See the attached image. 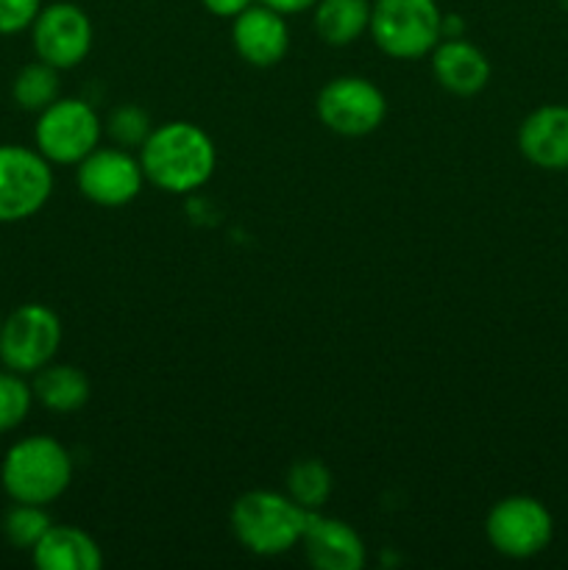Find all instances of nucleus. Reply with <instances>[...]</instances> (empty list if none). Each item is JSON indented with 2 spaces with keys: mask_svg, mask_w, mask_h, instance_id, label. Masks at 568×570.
I'll return each mask as SVG.
<instances>
[{
  "mask_svg": "<svg viewBox=\"0 0 568 570\" xmlns=\"http://www.w3.org/2000/svg\"><path fill=\"white\" fill-rule=\"evenodd\" d=\"M334 479L332 471L321 460H298L290 465L284 476V493L298 507L310 512H323L329 495H332Z\"/></svg>",
  "mask_w": 568,
  "mask_h": 570,
  "instance_id": "aec40b11",
  "label": "nucleus"
},
{
  "mask_svg": "<svg viewBox=\"0 0 568 570\" xmlns=\"http://www.w3.org/2000/svg\"><path fill=\"white\" fill-rule=\"evenodd\" d=\"M429 65H432L434 81L457 98L479 95L490 83V59L466 37L440 39L429 53Z\"/></svg>",
  "mask_w": 568,
  "mask_h": 570,
  "instance_id": "2eb2a0df",
  "label": "nucleus"
},
{
  "mask_svg": "<svg viewBox=\"0 0 568 570\" xmlns=\"http://www.w3.org/2000/svg\"><path fill=\"white\" fill-rule=\"evenodd\" d=\"M37 148L0 145V223L39 215L53 195V170Z\"/></svg>",
  "mask_w": 568,
  "mask_h": 570,
  "instance_id": "1a4fd4ad",
  "label": "nucleus"
},
{
  "mask_svg": "<svg viewBox=\"0 0 568 570\" xmlns=\"http://www.w3.org/2000/svg\"><path fill=\"white\" fill-rule=\"evenodd\" d=\"M259 3L271 6L273 11H278V14L284 17H293V14H304V11L315 9L317 0H259Z\"/></svg>",
  "mask_w": 568,
  "mask_h": 570,
  "instance_id": "a878e982",
  "label": "nucleus"
},
{
  "mask_svg": "<svg viewBox=\"0 0 568 570\" xmlns=\"http://www.w3.org/2000/svg\"><path fill=\"white\" fill-rule=\"evenodd\" d=\"M37 59L48 61L56 70H72L89 56L95 42V28L87 11L70 0H56L39 9L37 20L28 28Z\"/></svg>",
  "mask_w": 568,
  "mask_h": 570,
  "instance_id": "9d476101",
  "label": "nucleus"
},
{
  "mask_svg": "<svg viewBox=\"0 0 568 570\" xmlns=\"http://www.w3.org/2000/svg\"><path fill=\"white\" fill-rule=\"evenodd\" d=\"M145 181L167 195H189L217 170V148L209 134L189 120L154 126L137 150Z\"/></svg>",
  "mask_w": 568,
  "mask_h": 570,
  "instance_id": "f257e3e1",
  "label": "nucleus"
},
{
  "mask_svg": "<svg viewBox=\"0 0 568 570\" xmlns=\"http://www.w3.org/2000/svg\"><path fill=\"white\" fill-rule=\"evenodd\" d=\"M312 512L278 490H248L228 512L234 538L256 557H282L301 546Z\"/></svg>",
  "mask_w": 568,
  "mask_h": 570,
  "instance_id": "f03ea898",
  "label": "nucleus"
},
{
  "mask_svg": "<svg viewBox=\"0 0 568 570\" xmlns=\"http://www.w3.org/2000/svg\"><path fill=\"white\" fill-rule=\"evenodd\" d=\"M0 326H3V315H0Z\"/></svg>",
  "mask_w": 568,
  "mask_h": 570,
  "instance_id": "bb28decb",
  "label": "nucleus"
},
{
  "mask_svg": "<svg viewBox=\"0 0 568 570\" xmlns=\"http://www.w3.org/2000/svg\"><path fill=\"white\" fill-rule=\"evenodd\" d=\"M39 9H42V0H0V37L28 31Z\"/></svg>",
  "mask_w": 568,
  "mask_h": 570,
  "instance_id": "b1692460",
  "label": "nucleus"
},
{
  "mask_svg": "<svg viewBox=\"0 0 568 570\" xmlns=\"http://www.w3.org/2000/svg\"><path fill=\"white\" fill-rule=\"evenodd\" d=\"M0 484L17 504H53L72 484L70 451L50 434L17 440L3 456Z\"/></svg>",
  "mask_w": 568,
  "mask_h": 570,
  "instance_id": "7ed1b4c3",
  "label": "nucleus"
},
{
  "mask_svg": "<svg viewBox=\"0 0 568 570\" xmlns=\"http://www.w3.org/2000/svg\"><path fill=\"white\" fill-rule=\"evenodd\" d=\"M76 184L78 193L95 206L104 209H120L137 200L143 193L145 173L139 165V156L131 150L117 148V145H98L87 159L76 165Z\"/></svg>",
  "mask_w": 568,
  "mask_h": 570,
  "instance_id": "9b49d317",
  "label": "nucleus"
},
{
  "mask_svg": "<svg viewBox=\"0 0 568 570\" xmlns=\"http://www.w3.org/2000/svg\"><path fill=\"white\" fill-rule=\"evenodd\" d=\"M317 120L337 137H368L388 117V98L365 76H337L323 83L315 100Z\"/></svg>",
  "mask_w": 568,
  "mask_h": 570,
  "instance_id": "6e6552de",
  "label": "nucleus"
},
{
  "mask_svg": "<svg viewBox=\"0 0 568 570\" xmlns=\"http://www.w3.org/2000/svg\"><path fill=\"white\" fill-rule=\"evenodd\" d=\"M306 562L317 570H362L368 562L365 540L351 523L312 512L310 527L301 540Z\"/></svg>",
  "mask_w": 568,
  "mask_h": 570,
  "instance_id": "ddd939ff",
  "label": "nucleus"
},
{
  "mask_svg": "<svg viewBox=\"0 0 568 570\" xmlns=\"http://www.w3.org/2000/svg\"><path fill=\"white\" fill-rule=\"evenodd\" d=\"M33 401L45 406L56 415H72V412L84 410L92 393L87 373L67 362H50L42 371L33 373Z\"/></svg>",
  "mask_w": 568,
  "mask_h": 570,
  "instance_id": "f3484780",
  "label": "nucleus"
},
{
  "mask_svg": "<svg viewBox=\"0 0 568 570\" xmlns=\"http://www.w3.org/2000/svg\"><path fill=\"white\" fill-rule=\"evenodd\" d=\"M518 150L540 170H568V106L543 104L518 126Z\"/></svg>",
  "mask_w": 568,
  "mask_h": 570,
  "instance_id": "4468645a",
  "label": "nucleus"
},
{
  "mask_svg": "<svg viewBox=\"0 0 568 570\" xmlns=\"http://www.w3.org/2000/svg\"><path fill=\"white\" fill-rule=\"evenodd\" d=\"M204 9L209 11L212 17H221V20H234L237 14H243L248 6H254L256 0H200Z\"/></svg>",
  "mask_w": 568,
  "mask_h": 570,
  "instance_id": "393cba45",
  "label": "nucleus"
},
{
  "mask_svg": "<svg viewBox=\"0 0 568 570\" xmlns=\"http://www.w3.org/2000/svg\"><path fill=\"white\" fill-rule=\"evenodd\" d=\"M443 17L438 0H373L368 33L390 59L415 61L443 39Z\"/></svg>",
  "mask_w": 568,
  "mask_h": 570,
  "instance_id": "20e7f679",
  "label": "nucleus"
},
{
  "mask_svg": "<svg viewBox=\"0 0 568 570\" xmlns=\"http://www.w3.org/2000/svg\"><path fill=\"white\" fill-rule=\"evenodd\" d=\"M33 406V390L26 382L22 373L9 371L3 367L0 371V434L14 432L17 426H22Z\"/></svg>",
  "mask_w": 568,
  "mask_h": 570,
  "instance_id": "5701e85b",
  "label": "nucleus"
},
{
  "mask_svg": "<svg viewBox=\"0 0 568 570\" xmlns=\"http://www.w3.org/2000/svg\"><path fill=\"white\" fill-rule=\"evenodd\" d=\"M232 45L245 65L259 70L282 65L290 50L287 17L256 0L232 20Z\"/></svg>",
  "mask_w": 568,
  "mask_h": 570,
  "instance_id": "f8f14e48",
  "label": "nucleus"
},
{
  "mask_svg": "<svg viewBox=\"0 0 568 570\" xmlns=\"http://www.w3.org/2000/svg\"><path fill=\"white\" fill-rule=\"evenodd\" d=\"M50 527H53V521L39 504H17L14 501V507L3 515L6 540L20 551H31Z\"/></svg>",
  "mask_w": 568,
  "mask_h": 570,
  "instance_id": "412c9836",
  "label": "nucleus"
},
{
  "mask_svg": "<svg viewBox=\"0 0 568 570\" xmlns=\"http://www.w3.org/2000/svg\"><path fill=\"white\" fill-rule=\"evenodd\" d=\"M154 131V122H150V115L143 109V106L123 104L117 109L109 111L104 122V134L111 139V145L117 148H143V142L148 139V134Z\"/></svg>",
  "mask_w": 568,
  "mask_h": 570,
  "instance_id": "4be33fe9",
  "label": "nucleus"
},
{
  "mask_svg": "<svg viewBox=\"0 0 568 570\" xmlns=\"http://www.w3.org/2000/svg\"><path fill=\"white\" fill-rule=\"evenodd\" d=\"M31 560L39 570H100L104 551L84 529L53 523L31 549Z\"/></svg>",
  "mask_w": 568,
  "mask_h": 570,
  "instance_id": "dca6fc26",
  "label": "nucleus"
},
{
  "mask_svg": "<svg viewBox=\"0 0 568 570\" xmlns=\"http://www.w3.org/2000/svg\"><path fill=\"white\" fill-rule=\"evenodd\" d=\"M371 9L373 0H317L312 9L315 33L332 48L354 45L371 28Z\"/></svg>",
  "mask_w": 568,
  "mask_h": 570,
  "instance_id": "a211bd4d",
  "label": "nucleus"
},
{
  "mask_svg": "<svg viewBox=\"0 0 568 570\" xmlns=\"http://www.w3.org/2000/svg\"><path fill=\"white\" fill-rule=\"evenodd\" d=\"M484 538L496 554L507 560H532L549 549L555 538V518L535 495H507L490 507L484 518Z\"/></svg>",
  "mask_w": 568,
  "mask_h": 570,
  "instance_id": "423d86ee",
  "label": "nucleus"
},
{
  "mask_svg": "<svg viewBox=\"0 0 568 570\" xmlns=\"http://www.w3.org/2000/svg\"><path fill=\"white\" fill-rule=\"evenodd\" d=\"M65 337L61 317L48 304H22L3 317L0 362L9 371L33 376L56 360Z\"/></svg>",
  "mask_w": 568,
  "mask_h": 570,
  "instance_id": "0eeeda50",
  "label": "nucleus"
},
{
  "mask_svg": "<svg viewBox=\"0 0 568 570\" xmlns=\"http://www.w3.org/2000/svg\"><path fill=\"white\" fill-rule=\"evenodd\" d=\"M11 98H14V104L22 111L39 115L53 100L61 98V70H56V67H50L42 59L20 67V72L11 81Z\"/></svg>",
  "mask_w": 568,
  "mask_h": 570,
  "instance_id": "6ab92c4d",
  "label": "nucleus"
},
{
  "mask_svg": "<svg viewBox=\"0 0 568 570\" xmlns=\"http://www.w3.org/2000/svg\"><path fill=\"white\" fill-rule=\"evenodd\" d=\"M104 139V117L89 100L65 98L42 109L33 126V148L50 165H72L87 159Z\"/></svg>",
  "mask_w": 568,
  "mask_h": 570,
  "instance_id": "39448f33",
  "label": "nucleus"
}]
</instances>
